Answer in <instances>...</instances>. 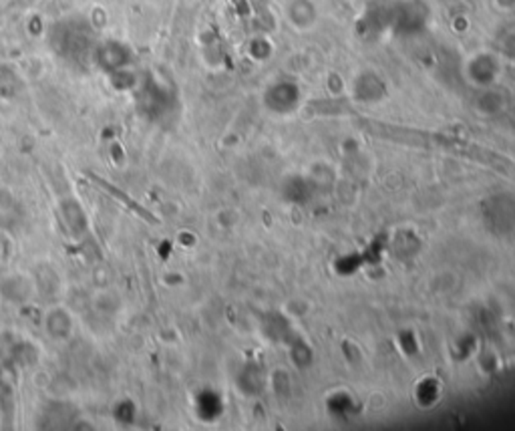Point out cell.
<instances>
[{
	"label": "cell",
	"instance_id": "cell-1",
	"mask_svg": "<svg viewBox=\"0 0 515 431\" xmlns=\"http://www.w3.org/2000/svg\"><path fill=\"white\" fill-rule=\"evenodd\" d=\"M93 182L99 183V185H101L103 190H107V192H109L111 196L115 197V200H119L121 204H125L127 208H131L133 212H135V214H139L141 218H146V220H149V222H155V220H153V218H151V216L147 214L146 209L139 208V206H137V204L133 202L131 197H127V196H125V194H121V192H119V190H117V188H113V185H109V183H107L105 180H101V178H95V176H93Z\"/></svg>",
	"mask_w": 515,
	"mask_h": 431
}]
</instances>
